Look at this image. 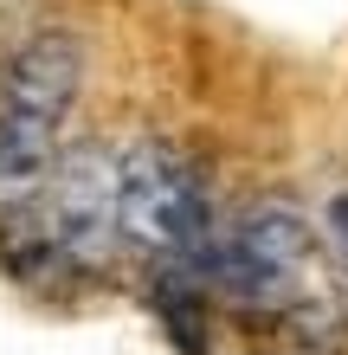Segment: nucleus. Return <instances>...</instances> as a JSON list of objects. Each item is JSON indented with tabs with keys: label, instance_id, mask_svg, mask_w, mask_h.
<instances>
[{
	"label": "nucleus",
	"instance_id": "obj_1",
	"mask_svg": "<svg viewBox=\"0 0 348 355\" xmlns=\"http://www.w3.org/2000/svg\"><path fill=\"white\" fill-rule=\"evenodd\" d=\"M116 214L129 252L161 265L168 278H213V194L194 155H181L168 136H142L116 149Z\"/></svg>",
	"mask_w": 348,
	"mask_h": 355
},
{
	"label": "nucleus",
	"instance_id": "obj_2",
	"mask_svg": "<svg viewBox=\"0 0 348 355\" xmlns=\"http://www.w3.org/2000/svg\"><path fill=\"white\" fill-rule=\"evenodd\" d=\"M77 91H84V46L65 26L33 33L0 65V207H19L52 175Z\"/></svg>",
	"mask_w": 348,
	"mask_h": 355
},
{
	"label": "nucleus",
	"instance_id": "obj_3",
	"mask_svg": "<svg viewBox=\"0 0 348 355\" xmlns=\"http://www.w3.org/2000/svg\"><path fill=\"white\" fill-rule=\"evenodd\" d=\"M33 214V252L58 271H104L122 245V214H116V149L77 142L58 149L52 175L19 200Z\"/></svg>",
	"mask_w": 348,
	"mask_h": 355
},
{
	"label": "nucleus",
	"instance_id": "obj_4",
	"mask_svg": "<svg viewBox=\"0 0 348 355\" xmlns=\"http://www.w3.org/2000/svg\"><path fill=\"white\" fill-rule=\"evenodd\" d=\"M310 259H316V226L291 200H252L213 245V284L252 310H271L303 291Z\"/></svg>",
	"mask_w": 348,
	"mask_h": 355
},
{
	"label": "nucleus",
	"instance_id": "obj_5",
	"mask_svg": "<svg viewBox=\"0 0 348 355\" xmlns=\"http://www.w3.org/2000/svg\"><path fill=\"white\" fill-rule=\"evenodd\" d=\"M322 245H329L336 278L348 284V187H329V200H322Z\"/></svg>",
	"mask_w": 348,
	"mask_h": 355
}]
</instances>
